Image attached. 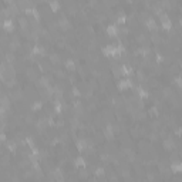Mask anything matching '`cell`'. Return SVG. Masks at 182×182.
Wrapping results in <instances>:
<instances>
[{
  "instance_id": "484cf974",
  "label": "cell",
  "mask_w": 182,
  "mask_h": 182,
  "mask_svg": "<svg viewBox=\"0 0 182 182\" xmlns=\"http://www.w3.org/2000/svg\"><path fill=\"white\" fill-rule=\"evenodd\" d=\"M175 83H177L178 88H181V77H177V78H175Z\"/></svg>"
},
{
  "instance_id": "603a6c76",
  "label": "cell",
  "mask_w": 182,
  "mask_h": 182,
  "mask_svg": "<svg viewBox=\"0 0 182 182\" xmlns=\"http://www.w3.org/2000/svg\"><path fill=\"white\" fill-rule=\"evenodd\" d=\"M149 113H151V115H158V110H157L155 107H152V108L149 110Z\"/></svg>"
},
{
  "instance_id": "8fae6325",
  "label": "cell",
  "mask_w": 182,
  "mask_h": 182,
  "mask_svg": "<svg viewBox=\"0 0 182 182\" xmlns=\"http://www.w3.org/2000/svg\"><path fill=\"white\" fill-rule=\"evenodd\" d=\"M31 54H33V56H37V54H39V56H44L46 51H44L43 47H40V46H34V48L31 50Z\"/></svg>"
},
{
  "instance_id": "9a60e30c",
  "label": "cell",
  "mask_w": 182,
  "mask_h": 182,
  "mask_svg": "<svg viewBox=\"0 0 182 182\" xmlns=\"http://www.w3.org/2000/svg\"><path fill=\"white\" fill-rule=\"evenodd\" d=\"M58 26H60L63 30H67L68 27H70V23H68L67 19H64V17H63V19H60V22H58Z\"/></svg>"
},
{
  "instance_id": "d4e9b609",
  "label": "cell",
  "mask_w": 182,
  "mask_h": 182,
  "mask_svg": "<svg viewBox=\"0 0 182 182\" xmlns=\"http://www.w3.org/2000/svg\"><path fill=\"white\" fill-rule=\"evenodd\" d=\"M73 94H74L75 97H80V94H81V92L78 91V88H73Z\"/></svg>"
},
{
  "instance_id": "f1b7e54d",
  "label": "cell",
  "mask_w": 182,
  "mask_h": 182,
  "mask_svg": "<svg viewBox=\"0 0 182 182\" xmlns=\"http://www.w3.org/2000/svg\"><path fill=\"white\" fill-rule=\"evenodd\" d=\"M6 3H9V4H12V3H13V0H6Z\"/></svg>"
},
{
  "instance_id": "8992f818",
  "label": "cell",
  "mask_w": 182,
  "mask_h": 182,
  "mask_svg": "<svg viewBox=\"0 0 182 182\" xmlns=\"http://www.w3.org/2000/svg\"><path fill=\"white\" fill-rule=\"evenodd\" d=\"M87 148H88V141H86V139H80V141H77V149H78L80 152L86 151Z\"/></svg>"
},
{
  "instance_id": "5bb4252c",
  "label": "cell",
  "mask_w": 182,
  "mask_h": 182,
  "mask_svg": "<svg viewBox=\"0 0 182 182\" xmlns=\"http://www.w3.org/2000/svg\"><path fill=\"white\" fill-rule=\"evenodd\" d=\"M136 94H138V97H141V98H147L148 97V91L144 90L142 87H138V88H135Z\"/></svg>"
},
{
  "instance_id": "30bf717a",
  "label": "cell",
  "mask_w": 182,
  "mask_h": 182,
  "mask_svg": "<svg viewBox=\"0 0 182 182\" xmlns=\"http://www.w3.org/2000/svg\"><path fill=\"white\" fill-rule=\"evenodd\" d=\"M147 27H148V30H151V31H155V30L158 29V26H157V22H155L152 17H149V19L147 20Z\"/></svg>"
},
{
  "instance_id": "d6986e66",
  "label": "cell",
  "mask_w": 182,
  "mask_h": 182,
  "mask_svg": "<svg viewBox=\"0 0 182 182\" xmlns=\"http://www.w3.org/2000/svg\"><path fill=\"white\" fill-rule=\"evenodd\" d=\"M66 67H67L70 71H74V70H75V64H74L73 60H67V61H66Z\"/></svg>"
},
{
  "instance_id": "7a4b0ae2",
  "label": "cell",
  "mask_w": 182,
  "mask_h": 182,
  "mask_svg": "<svg viewBox=\"0 0 182 182\" xmlns=\"http://www.w3.org/2000/svg\"><path fill=\"white\" fill-rule=\"evenodd\" d=\"M159 20H161V26H162L164 30H171V29H172V23L169 20L168 14L161 13V14H159Z\"/></svg>"
},
{
  "instance_id": "4316f807",
  "label": "cell",
  "mask_w": 182,
  "mask_h": 182,
  "mask_svg": "<svg viewBox=\"0 0 182 182\" xmlns=\"http://www.w3.org/2000/svg\"><path fill=\"white\" fill-rule=\"evenodd\" d=\"M95 174H97V175H104V169H103V168H98Z\"/></svg>"
},
{
  "instance_id": "7402d4cb",
  "label": "cell",
  "mask_w": 182,
  "mask_h": 182,
  "mask_svg": "<svg viewBox=\"0 0 182 182\" xmlns=\"http://www.w3.org/2000/svg\"><path fill=\"white\" fill-rule=\"evenodd\" d=\"M125 22H127V17H125V16H120V17L117 19V23H118V24H125Z\"/></svg>"
},
{
  "instance_id": "277c9868",
  "label": "cell",
  "mask_w": 182,
  "mask_h": 182,
  "mask_svg": "<svg viewBox=\"0 0 182 182\" xmlns=\"http://www.w3.org/2000/svg\"><path fill=\"white\" fill-rule=\"evenodd\" d=\"M1 26H3V29H4L7 33H12V31L14 30V23H13V20H4Z\"/></svg>"
},
{
  "instance_id": "9c48e42d",
  "label": "cell",
  "mask_w": 182,
  "mask_h": 182,
  "mask_svg": "<svg viewBox=\"0 0 182 182\" xmlns=\"http://www.w3.org/2000/svg\"><path fill=\"white\" fill-rule=\"evenodd\" d=\"M171 171L172 172H175V174H179L182 171V164L179 161H175V162H172L171 164Z\"/></svg>"
},
{
  "instance_id": "7c38bea8",
  "label": "cell",
  "mask_w": 182,
  "mask_h": 182,
  "mask_svg": "<svg viewBox=\"0 0 182 182\" xmlns=\"http://www.w3.org/2000/svg\"><path fill=\"white\" fill-rule=\"evenodd\" d=\"M74 165L77 166V168H84L86 166V161L83 157H77V158L74 159Z\"/></svg>"
},
{
  "instance_id": "e0dca14e",
  "label": "cell",
  "mask_w": 182,
  "mask_h": 182,
  "mask_svg": "<svg viewBox=\"0 0 182 182\" xmlns=\"http://www.w3.org/2000/svg\"><path fill=\"white\" fill-rule=\"evenodd\" d=\"M164 147H165L166 149H174V148H175V144H174L172 139H166V141L164 142Z\"/></svg>"
},
{
  "instance_id": "44dd1931",
  "label": "cell",
  "mask_w": 182,
  "mask_h": 182,
  "mask_svg": "<svg viewBox=\"0 0 182 182\" xmlns=\"http://www.w3.org/2000/svg\"><path fill=\"white\" fill-rule=\"evenodd\" d=\"M41 105H43L41 101H37V103H34V104L31 105V110H33V111H39V110L41 108Z\"/></svg>"
},
{
  "instance_id": "3957f363",
  "label": "cell",
  "mask_w": 182,
  "mask_h": 182,
  "mask_svg": "<svg viewBox=\"0 0 182 182\" xmlns=\"http://www.w3.org/2000/svg\"><path fill=\"white\" fill-rule=\"evenodd\" d=\"M117 87H118L120 91H125V90H128V88H132L134 84H132V81H131L130 78H124V80H120V81H118Z\"/></svg>"
},
{
  "instance_id": "5b68a950",
  "label": "cell",
  "mask_w": 182,
  "mask_h": 182,
  "mask_svg": "<svg viewBox=\"0 0 182 182\" xmlns=\"http://www.w3.org/2000/svg\"><path fill=\"white\" fill-rule=\"evenodd\" d=\"M107 34H108L110 37H117V36H118V29H117V26L110 24V26L107 27Z\"/></svg>"
},
{
  "instance_id": "6da1fadb",
  "label": "cell",
  "mask_w": 182,
  "mask_h": 182,
  "mask_svg": "<svg viewBox=\"0 0 182 182\" xmlns=\"http://www.w3.org/2000/svg\"><path fill=\"white\" fill-rule=\"evenodd\" d=\"M103 54L107 56V57H117V58H118V57L121 56V50L118 48V46L108 44L103 48Z\"/></svg>"
},
{
  "instance_id": "ba28073f",
  "label": "cell",
  "mask_w": 182,
  "mask_h": 182,
  "mask_svg": "<svg viewBox=\"0 0 182 182\" xmlns=\"http://www.w3.org/2000/svg\"><path fill=\"white\" fill-rule=\"evenodd\" d=\"M120 74H121V75H125V77H127V75H131V74H132V68L130 67V66H125V64H124V66L120 67Z\"/></svg>"
},
{
  "instance_id": "4fadbf2b",
  "label": "cell",
  "mask_w": 182,
  "mask_h": 182,
  "mask_svg": "<svg viewBox=\"0 0 182 182\" xmlns=\"http://www.w3.org/2000/svg\"><path fill=\"white\" fill-rule=\"evenodd\" d=\"M50 9H51V12L57 13V12L60 10V3H58L57 0H51V1H50Z\"/></svg>"
},
{
  "instance_id": "52a82bcc",
  "label": "cell",
  "mask_w": 182,
  "mask_h": 182,
  "mask_svg": "<svg viewBox=\"0 0 182 182\" xmlns=\"http://www.w3.org/2000/svg\"><path fill=\"white\" fill-rule=\"evenodd\" d=\"M104 135L107 136L108 139H113V136H114V127L111 125V124H108V125L104 128Z\"/></svg>"
},
{
  "instance_id": "2e32d148",
  "label": "cell",
  "mask_w": 182,
  "mask_h": 182,
  "mask_svg": "<svg viewBox=\"0 0 182 182\" xmlns=\"http://www.w3.org/2000/svg\"><path fill=\"white\" fill-rule=\"evenodd\" d=\"M0 105L9 110V107H10V101H9V98H7V97H1V98H0Z\"/></svg>"
},
{
  "instance_id": "ffe728a7",
  "label": "cell",
  "mask_w": 182,
  "mask_h": 182,
  "mask_svg": "<svg viewBox=\"0 0 182 182\" xmlns=\"http://www.w3.org/2000/svg\"><path fill=\"white\" fill-rule=\"evenodd\" d=\"M54 179H58V181H63V179H64V177L61 175L60 169H56V171H54Z\"/></svg>"
},
{
  "instance_id": "cb8c5ba5",
  "label": "cell",
  "mask_w": 182,
  "mask_h": 182,
  "mask_svg": "<svg viewBox=\"0 0 182 182\" xmlns=\"http://www.w3.org/2000/svg\"><path fill=\"white\" fill-rule=\"evenodd\" d=\"M47 84H48V83H47L46 78H41V80H40V86H41V87H47Z\"/></svg>"
},
{
  "instance_id": "83f0119b",
  "label": "cell",
  "mask_w": 182,
  "mask_h": 182,
  "mask_svg": "<svg viewBox=\"0 0 182 182\" xmlns=\"http://www.w3.org/2000/svg\"><path fill=\"white\" fill-rule=\"evenodd\" d=\"M6 139V135L4 134H0V141H4Z\"/></svg>"
},
{
  "instance_id": "ac0fdd59",
  "label": "cell",
  "mask_w": 182,
  "mask_h": 182,
  "mask_svg": "<svg viewBox=\"0 0 182 182\" xmlns=\"http://www.w3.org/2000/svg\"><path fill=\"white\" fill-rule=\"evenodd\" d=\"M6 147H7V149L12 151V152L16 151V142H13V141H9V142L6 144Z\"/></svg>"
}]
</instances>
